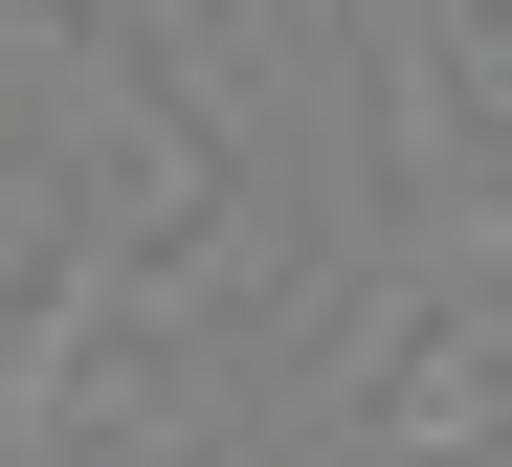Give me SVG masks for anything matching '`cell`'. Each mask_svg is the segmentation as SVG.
Wrapping results in <instances>:
<instances>
[]
</instances>
